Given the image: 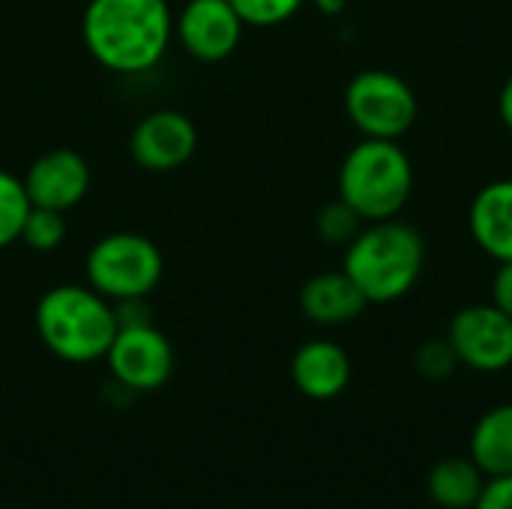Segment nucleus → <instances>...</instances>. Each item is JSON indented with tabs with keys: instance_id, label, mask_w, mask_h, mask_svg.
Instances as JSON below:
<instances>
[{
	"instance_id": "obj_3",
	"label": "nucleus",
	"mask_w": 512,
	"mask_h": 509,
	"mask_svg": "<svg viewBox=\"0 0 512 509\" xmlns=\"http://www.w3.org/2000/svg\"><path fill=\"white\" fill-rule=\"evenodd\" d=\"M426 264V243L417 228L384 219L369 222L360 234L345 246L342 270L354 279L369 303H396L423 276Z\"/></svg>"
},
{
	"instance_id": "obj_21",
	"label": "nucleus",
	"mask_w": 512,
	"mask_h": 509,
	"mask_svg": "<svg viewBox=\"0 0 512 509\" xmlns=\"http://www.w3.org/2000/svg\"><path fill=\"white\" fill-rule=\"evenodd\" d=\"M414 366L429 381H447L459 369V357H456V351H453V345L447 339H429V342H423L417 348Z\"/></svg>"
},
{
	"instance_id": "obj_4",
	"label": "nucleus",
	"mask_w": 512,
	"mask_h": 509,
	"mask_svg": "<svg viewBox=\"0 0 512 509\" xmlns=\"http://www.w3.org/2000/svg\"><path fill=\"white\" fill-rule=\"evenodd\" d=\"M414 189L411 156L399 141L363 138L348 150L339 168V198L363 219L384 222L396 219Z\"/></svg>"
},
{
	"instance_id": "obj_5",
	"label": "nucleus",
	"mask_w": 512,
	"mask_h": 509,
	"mask_svg": "<svg viewBox=\"0 0 512 509\" xmlns=\"http://www.w3.org/2000/svg\"><path fill=\"white\" fill-rule=\"evenodd\" d=\"M165 273L159 246L135 231H114L102 237L84 261V276L93 291L105 300H135L147 297Z\"/></svg>"
},
{
	"instance_id": "obj_2",
	"label": "nucleus",
	"mask_w": 512,
	"mask_h": 509,
	"mask_svg": "<svg viewBox=\"0 0 512 509\" xmlns=\"http://www.w3.org/2000/svg\"><path fill=\"white\" fill-rule=\"evenodd\" d=\"M36 333L42 345L63 363L105 360L117 336L114 303L90 285H54L36 303Z\"/></svg>"
},
{
	"instance_id": "obj_24",
	"label": "nucleus",
	"mask_w": 512,
	"mask_h": 509,
	"mask_svg": "<svg viewBox=\"0 0 512 509\" xmlns=\"http://www.w3.org/2000/svg\"><path fill=\"white\" fill-rule=\"evenodd\" d=\"M498 111H501V120H504V126H507V129L512 132V72H510V78L504 81V87H501Z\"/></svg>"
},
{
	"instance_id": "obj_10",
	"label": "nucleus",
	"mask_w": 512,
	"mask_h": 509,
	"mask_svg": "<svg viewBox=\"0 0 512 509\" xmlns=\"http://www.w3.org/2000/svg\"><path fill=\"white\" fill-rule=\"evenodd\" d=\"M198 147L195 123L174 108H159L144 114L129 138V153L144 171H177L183 168Z\"/></svg>"
},
{
	"instance_id": "obj_25",
	"label": "nucleus",
	"mask_w": 512,
	"mask_h": 509,
	"mask_svg": "<svg viewBox=\"0 0 512 509\" xmlns=\"http://www.w3.org/2000/svg\"><path fill=\"white\" fill-rule=\"evenodd\" d=\"M321 15H339V12H345V6H348V0H309Z\"/></svg>"
},
{
	"instance_id": "obj_20",
	"label": "nucleus",
	"mask_w": 512,
	"mask_h": 509,
	"mask_svg": "<svg viewBox=\"0 0 512 509\" xmlns=\"http://www.w3.org/2000/svg\"><path fill=\"white\" fill-rule=\"evenodd\" d=\"M246 27H276L300 12L306 0H228Z\"/></svg>"
},
{
	"instance_id": "obj_12",
	"label": "nucleus",
	"mask_w": 512,
	"mask_h": 509,
	"mask_svg": "<svg viewBox=\"0 0 512 509\" xmlns=\"http://www.w3.org/2000/svg\"><path fill=\"white\" fill-rule=\"evenodd\" d=\"M291 381L312 402H330L351 384V357L330 339H312L291 357Z\"/></svg>"
},
{
	"instance_id": "obj_23",
	"label": "nucleus",
	"mask_w": 512,
	"mask_h": 509,
	"mask_svg": "<svg viewBox=\"0 0 512 509\" xmlns=\"http://www.w3.org/2000/svg\"><path fill=\"white\" fill-rule=\"evenodd\" d=\"M504 315L512 318V261H504L498 264L495 276H492V300Z\"/></svg>"
},
{
	"instance_id": "obj_13",
	"label": "nucleus",
	"mask_w": 512,
	"mask_h": 509,
	"mask_svg": "<svg viewBox=\"0 0 512 509\" xmlns=\"http://www.w3.org/2000/svg\"><path fill=\"white\" fill-rule=\"evenodd\" d=\"M468 228L474 243L498 264L512 261V177L486 183L471 207Z\"/></svg>"
},
{
	"instance_id": "obj_16",
	"label": "nucleus",
	"mask_w": 512,
	"mask_h": 509,
	"mask_svg": "<svg viewBox=\"0 0 512 509\" xmlns=\"http://www.w3.org/2000/svg\"><path fill=\"white\" fill-rule=\"evenodd\" d=\"M486 486V474L471 456H450L429 471V498L441 509H474Z\"/></svg>"
},
{
	"instance_id": "obj_8",
	"label": "nucleus",
	"mask_w": 512,
	"mask_h": 509,
	"mask_svg": "<svg viewBox=\"0 0 512 509\" xmlns=\"http://www.w3.org/2000/svg\"><path fill=\"white\" fill-rule=\"evenodd\" d=\"M459 366L474 372H504L512 366V318L495 303H474L453 315L447 327Z\"/></svg>"
},
{
	"instance_id": "obj_18",
	"label": "nucleus",
	"mask_w": 512,
	"mask_h": 509,
	"mask_svg": "<svg viewBox=\"0 0 512 509\" xmlns=\"http://www.w3.org/2000/svg\"><path fill=\"white\" fill-rule=\"evenodd\" d=\"M66 213L48 207H30L21 228V243L33 252H54L66 240Z\"/></svg>"
},
{
	"instance_id": "obj_6",
	"label": "nucleus",
	"mask_w": 512,
	"mask_h": 509,
	"mask_svg": "<svg viewBox=\"0 0 512 509\" xmlns=\"http://www.w3.org/2000/svg\"><path fill=\"white\" fill-rule=\"evenodd\" d=\"M345 111L363 138L399 141L417 120V96L402 75L363 69L345 87Z\"/></svg>"
},
{
	"instance_id": "obj_1",
	"label": "nucleus",
	"mask_w": 512,
	"mask_h": 509,
	"mask_svg": "<svg viewBox=\"0 0 512 509\" xmlns=\"http://www.w3.org/2000/svg\"><path fill=\"white\" fill-rule=\"evenodd\" d=\"M81 39L102 69L147 75L174 42V12L168 0H87Z\"/></svg>"
},
{
	"instance_id": "obj_14",
	"label": "nucleus",
	"mask_w": 512,
	"mask_h": 509,
	"mask_svg": "<svg viewBox=\"0 0 512 509\" xmlns=\"http://www.w3.org/2000/svg\"><path fill=\"white\" fill-rule=\"evenodd\" d=\"M366 306L369 300L345 270L318 273L300 288V312L321 327L351 324L366 312Z\"/></svg>"
},
{
	"instance_id": "obj_15",
	"label": "nucleus",
	"mask_w": 512,
	"mask_h": 509,
	"mask_svg": "<svg viewBox=\"0 0 512 509\" xmlns=\"http://www.w3.org/2000/svg\"><path fill=\"white\" fill-rule=\"evenodd\" d=\"M468 456L486 474V480L512 477V402L495 405L477 420Z\"/></svg>"
},
{
	"instance_id": "obj_7",
	"label": "nucleus",
	"mask_w": 512,
	"mask_h": 509,
	"mask_svg": "<svg viewBox=\"0 0 512 509\" xmlns=\"http://www.w3.org/2000/svg\"><path fill=\"white\" fill-rule=\"evenodd\" d=\"M105 363L117 387L129 393H153L165 387L174 372V348L168 336L153 327V321L138 327H117Z\"/></svg>"
},
{
	"instance_id": "obj_19",
	"label": "nucleus",
	"mask_w": 512,
	"mask_h": 509,
	"mask_svg": "<svg viewBox=\"0 0 512 509\" xmlns=\"http://www.w3.org/2000/svg\"><path fill=\"white\" fill-rule=\"evenodd\" d=\"M360 225H363V219L342 198L321 207L318 216H315V231L330 246H348L360 234Z\"/></svg>"
},
{
	"instance_id": "obj_9",
	"label": "nucleus",
	"mask_w": 512,
	"mask_h": 509,
	"mask_svg": "<svg viewBox=\"0 0 512 509\" xmlns=\"http://www.w3.org/2000/svg\"><path fill=\"white\" fill-rule=\"evenodd\" d=\"M243 27V18L228 0H186L174 15V39L201 63L231 57L243 39Z\"/></svg>"
},
{
	"instance_id": "obj_17",
	"label": "nucleus",
	"mask_w": 512,
	"mask_h": 509,
	"mask_svg": "<svg viewBox=\"0 0 512 509\" xmlns=\"http://www.w3.org/2000/svg\"><path fill=\"white\" fill-rule=\"evenodd\" d=\"M30 198L24 189V180L12 171L0 168V249L21 240V228L30 213Z\"/></svg>"
},
{
	"instance_id": "obj_11",
	"label": "nucleus",
	"mask_w": 512,
	"mask_h": 509,
	"mask_svg": "<svg viewBox=\"0 0 512 509\" xmlns=\"http://www.w3.org/2000/svg\"><path fill=\"white\" fill-rule=\"evenodd\" d=\"M21 180L33 207L66 213L78 207L90 192V165L81 153L69 147H57L33 159V165L24 171Z\"/></svg>"
},
{
	"instance_id": "obj_22",
	"label": "nucleus",
	"mask_w": 512,
	"mask_h": 509,
	"mask_svg": "<svg viewBox=\"0 0 512 509\" xmlns=\"http://www.w3.org/2000/svg\"><path fill=\"white\" fill-rule=\"evenodd\" d=\"M474 509H512V477H492Z\"/></svg>"
}]
</instances>
